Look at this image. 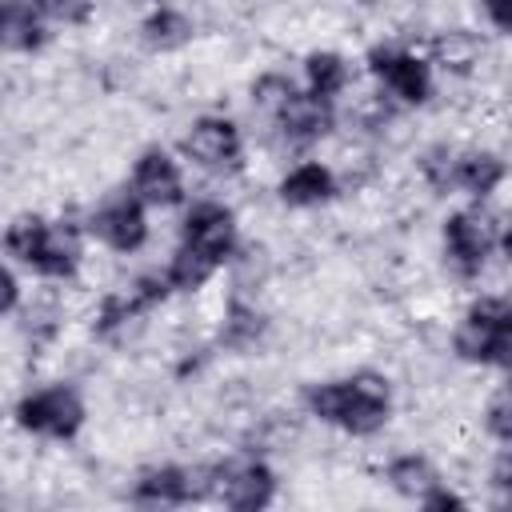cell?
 Listing matches in <instances>:
<instances>
[{
  "label": "cell",
  "mask_w": 512,
  "mask_h": 512,
  "mask_svg": "<svg viewBox=\"0 0 512 512\" xmlns=\"http://www.w3.org/2000/svg\"><path fill=\"white\" fill-rule=\"evenodd\" d=\"M208 496V472H188V468H152L136 480V500L148 504H188Z\"/></svg>",
  "instance_id": "obj_12"
},
{
  "label": "cell",
  "mask_w": 512,
  "mask_h": 512,
  "mask_svg": "<svg viewBox=\"0 0 512 512\" xmlns=\"http://www.w3.org/2000/svg\"><path fill=\"white\" fill-rule=\"evenodd\" d=\"M416 504H424V508H464V500L456 496V492H448V488H440V484H432Z\"/></svg>",
  "instance_id": "obj_22"
},
{
  "label": "cell",
  "mask_w": 512,
  "mask_h": 512,
  "mask_svg": "<svg viewBox=\"0 0 512 512\" xmlns=\"http://www.w3.org/2000/svg\"><path fill=\"white\" fill-rule=\"evenodd\" d=\"M332 192H336L332 172L320 168V164H300V168L288 172L284 184H280L284 204H296V208H304V204H320V200H328Z\"/></svg>",
  "instance_id": "obj_16"
},
{
  "label": "cell",
  "mask_w": 512,
  "mask_h": 512,
  "mask_svg": "<svg viewBox=\"0 0 512 512\" xmlns=\"http://www.w3.org/2000/svg\"><path fill=\"white\" fill-rule=\"evenodd\" d=\"M508 344H512V308L504 296H484L468 308L460 332H456V352L472 364H508Z\"/></svg>",
  "instance_id": "obj_3"
},
{
  "label": "cell",
  "mask_w": 512,
  "mask_h": 512,
  "mask_svg": "<svg viewBox=\"0 0 512 512\" xmlns=\"http://www.w3.org/2000/svg\"><path fill=\"white\" fill-rule=\"evenodd\" d=\"M16 304V280L8 268H0V312H8Z\"/></svg>",
  "instance_id": "obj_24"
},
{
  "label": "cell",
  "mask_w": 512,
  "mask_h": 512,
  "mask_svg": "<svg viewBox=\"0 0 512 512\" xmlns=\"http://www.w3.org/2000/svg\"><path fill=\"white\" fill-rule=\"evenodd\" d=\"M272 112H276V120H280V128H284V136L288 140H300V144H308V140H316V136H324L328 128H332V108H328V100L324 96H316V92H288V96H280L276 104H272Z\"/></svg>",
  "instance_id": "obj_10"
},
{
  "label": "cell",
  "mask_w": 512,
  "mask_h": 512,
  "mask_svg": "<svg viewBox=\"0 0 512 512\" xmlns=\"http://www.w3.org/2000/svg\"><path fill=\"white\" fill-rule=\"evenodd\" d=\"M272 488L276 480L260 460H232V464L208 468V496H216L224 508H236V512L264 508L272 500Z\"/></svg>",
  "instance_id": "obj_6"
},
{
  "label": "cell",
  "mask_w": 512,
  "mask_h": 512,
  "mask_svg": "<svg viewBox=\"0 0 512 512\" xmlns=\"http://www.w3.org/2000/svg\"><path fill=\"white\" fill-rule=\"evenodd\" d=\"M16 420L20 428L28 432H40V436H72L80 424H84V404L72 388H44V392H32L20 400L16 408Z\"/></svg>",
  "instance_id": "obj_7"
},
{
  "label": "cell",
  "mask_w": 512,
  "mask_h": 512,
  "mask_svg": "<svg viewBox=\"0 0 512 512\" xmlns=\"http://www.w3.org/2000/svg\"><path fill=\"white\" fill-rule=\"evenodd\" d=\"M40 16L60 20V24H84L92 16V0H32Z\"/></svg>",
  "instance_id": "obj_20"
},
{
  "label": "cell",
  "mask_w": 512,
  "mask_h": 512,
  "mask_svg": "<svg viewBox=\"0 0 512 512\" xmlns=\"http://www.w3.org/2000/svg\"><path fill=\"white\" fill-rule=\"evenodd\" d=\"M496 488H508V452H504L500 464H496Z\"/></svg>",
  "instance_id": "obj_25"
},
{
  "label": "cell",
  "mask_w": 512,
  "mask_h": 512,
  "mask_svg": "<svg viewBox=\"0 0 512 512\" xmlns=\"http://www.w3.org/2000/svg\"><path fill=\"white\" fill-rule=\"evenodd\" d=\"M308 80H312V92H316V96L332 100V96L344 88L348 68H344V60H340L336 52H312V56H308Z\"/></svg>",
  "instance_id": "obj_19"
},
{
  "label": "cell",
  "mask_w": 512,
  "mask_h": 512,
  "mask_svg": "<svg viewBox=\"0 0 512 512\" xmlns=\"http://www.w3.org/2000/svg\"><path fill=\"white\" fill-rule=\"evenodd\" d=\"M44 44V24L36 4L28 0H0V48L32 52Z\"/></svg>",
  "instance_id": "obj_15"
},
{
  "label": "cell",
  "mask_w": 512,
  "mask_h": 512,
  "mask_svg": "<svg viewBox=\"0 0 512 512\" xmlns=\"http://www.w3.org/2000/svg\"><path fill=\"white\" fill-rule=\"evenodd\" d=\"M484 4V12L492 16V24L500 28V32H508V24H512V16H508V0H480Z\"/></svg>",
  "instance_id": "obj_23"
},
{
  "label": "cell",
  "mask_w": 512,
  "mask_h": 512,
  "mask_svg": "<svg viewBox=\"0 0 512 512\" xmlns=\"http://www.w3.org/2000/svg\"><path fill=\"white\" fill-rule=\"evenodd\" d=\"M444 244H448L452 268L460 276H476L484 268L488 252L496 244H504V236H500L496 216H488V212H456L444 224Z\"/></svg>",
  "instance_id": "obj_5"
},
{
  "label": "cell",
  "mask_w": 512,
  "mask_h": 512,
  "mask_svg": "<svg viewBox=\"0 0 512 512\" xmlns=\"http://www.w3.org/2000/svg\"><path fill=\"white\" fill-rule=\"evenodd\" d=\"M232 244H236L232 212L220 208V204H196L184 220V244L172 256L168 284L184 288V292H196L232 256Z\"/></svg>",
  "instance_id": "obj_1"
},
{
  "label": "cell",
  "mask_w": 512,
  "mask_h": 512,
  "mask_svg": "<svg viewBox=\"0 0 512 512\" xmlns=\"http://www.w3.org/2000/svg\"><path fill=\"white\" fill-rule=\"evenodd\" d=\"M188 36H192V24L172 8H160L156 16L144 20V40L152 48H180Z\"/></svg>",
  "instance_id": "obj_18"
},
{
  "label": "cell",
  "mask_w": 512,
  "mask_h": 512,
  "mask_svg": "<svg viewBox=\"0 0 512 512\" xmlns=\"http://www.w3.org/2000/svg\"><path fill=\"white\" fill-rule=\"evenodd\" d=\"M444 156H448L444 164H440L436 156L424 160V172H428V180H432L440 192L464 188V192H472V196H488V192L500 184V176H504V164H500L492 152H468V156L444 152Z\"/></svg>",
  "instance_id": "obj_8"
},
{
  "label": "cell",
  "mask_w": 512,
  "mask_h": 512,
  "mask_svg": "<svg viewBox=\"0 0 512 512\" xmlns=\"http://www.w3.org/2000/svg\"><path fill=\"white\" fill-rule=\"evenodd\" d=\"M92 232H96L104 244H112L116 252H132V248H140L144 236H148L140 200H136V196H120V200L104 204V208L92 216Z\"/></svg>",
  "instance_id": "obj_11"
},
{
  "label": "cell",
  "mask_w": 512,
  "mask_h": 512,
  "mask_svg": "<svg viewBox=\"0 0 512 512\" xmlns=\"http://www.w3.org/2000/svg\"><path fill=\"white\" fill-rule=\"evenodd\" d=\"M132 192H136V200H144V204H180V196H184L180 172H176V164H172L160 148H148V152L136 160Z\"/></svg>",
  "instance_id": "obj_14"
},
{
  "label": "cell",
  "mask_w": 512,
  "mask_h": 512,
  "mask_svg": "<svg viewBox=\"0 0 512 512\" xmlns=\"http://www.w3.org/2000/svg\"><path fill=\"white\" fill-rule=\"evenodd\" d=\"M304 400L320 420H328L352 436H368L388 420V384L376 372H356L348 380L316 384V388H308Z\"/></svg>",
  "instance_id": "obj_2"
},
{
  "label": "cell",
  "mask_w": 512,
  "mask_h": 512,
  "mask_svg": "<svg viewBox=\"0 0 512 512\" xmlns=\"http://www.w3.org/2000/svg\"><path fill=\"white\" fill-rule=\"evenodd\" d=\"M184 152L212 168V172H232L240 164V132L232 120H220V116H204L192 124V132L184 136Z\"/></svg>",
  "instance_id": "obj_9"
},
{
  "label": "cell",
  "mask_w": 512,
  "mask_h": 512,
  "mask_svg": "<svg viewBox=\"0 0 512 512\" xmlns=\"http://www.w3.org/2000/svg\"><path fill=\"white\" fill-rule=\"evenodd\" d=\"M488 428H492V436H496L500 444H508V440H512V416H508V392H496V400H492V408H488Z\"/></svg>",
  "instance_id": "obj_21"
},
{
  "label": "cell",
  "mask_w": 512,
  "mask_h": 512,
  "mask_svg": "<svg viewBox=\"0 0 512 512\" xmlns=\"http://www.w3.org/2000/svg\"><path fill=\"white\" fill-rule=\"evenodd\" d=\"M388 480H392L396 492H404V496H412V500H420L432 484H440L436 472H432V464L420 460V456H400V460L388 468Z\"/></svg>",
  "instance_id": "obj_17"
},
{
  "label": "cell",
  "mask_w": 512,
  "mask_h": 512,
  "mask_svg": "<svg viewBox=\"0 0 512 512\" xmlns=\"http://www.w3.org/2000/svg\"><path fill=\"white\" fill-rule=\"evenodd\" d=\"M372 64V72L396 92V96H404L408 104H420V100H428V64L424 60H416V56H408V52H384V48H376L372 56H368Z\"/></svg>",
  "instance_id": "obj_13"
},
{
  "label": "cell",
  "mask_w": 512,
  "mask_h": 512,
  "mask_svg": "<svg viewBox=\"0 0 512 512\" xmlns=\"http://www.w3.org/2000/svg\"><path fill=\"white\" fill-rule=\"evenodd\" d=\"M8 252L44 276H68L76 268V244L68 232L44 224L40 216H20L8 228Z\"/></svg>",
  "instance_id": "obj_4"
}]
</instances>
